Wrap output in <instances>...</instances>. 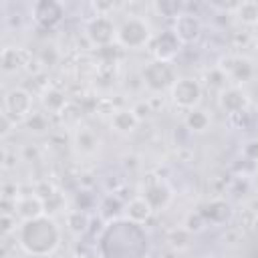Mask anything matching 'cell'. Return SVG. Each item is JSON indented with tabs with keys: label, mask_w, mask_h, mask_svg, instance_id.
Here are the masks:
<instances>
[{
	"label": "cell",
	"mask_w": 258,
	"mask_h": 258,
	"mask_svg": "<svg viewBox=\"0 0 258 258\" xmlns=\"http://www.w3.org/2000/svg\"><path fill=\"white\" fill-rule=\"evenodd\" d=\"M99 258H147L149 254V236L127 218L111 220L99 234L97 240Z\"/></svg>",
	"instance_id": "6da1fadb"
},
{
	"label": "cell",
	"mask_w": 258,
	"mask_h": 258,
	"mask_svg": "<svg viewBox=\"0 0 258 258\" xmlns=\"http://www.w3.org/2000/svg\"><path fill=\"white\" fill-rule=\"evenodd\" d=\"M16 240L28 256L42 258V256L52 254L58 248L60 230H58L56 222L44 214L40 218L20 222L18 230H16Z\"/></svg>",
	"instance_id": "7a4b0ae2"
},
{
	"label": "cell",
	"mask_w": 258,
	"mask_h": 258,
	"mask_svg": "<svg viewBox=\"0 0 258 258\" xmlns=\"http://www.w3.org/2000/svg\"><path fill=\"white\" fill-rule=\"evenodd\" d=\"M141 83L153 91V93H163V91H171V87L175 85L177 77H175V71L171 67V62H165V60H151L147 62L141 73Z\"/></svg>",
	"instance_id": "3957f363"
},
{
	"label": "cell",
	"mask_w": 258,
	"mask_h": 258,
	"mask_svg": "<svg viewBox=\"0 0 258 258\" xmlns=\"http://www.w3.org/2000/svg\"><path fill=\"white\" fill-rule=\"evenodd\" d=\"M151 40V26L139 16H129L117 28V42L125 48H141Z\"/></svg>",
	"instance_id": "277c9868"
},
{
	"label": "cell",
	"mask_w": 258,
	"mask_h": 258,
	"mask_svg": "<svg viewBox=\"0 0 258 258\" xmlns=\"http://www.w3.org/2000/svg\"><path fill=\"white\" fill-rule=\"evenodd\" d=\"M30 113H32V95H30V91H26L22 87L10 89L4 97V115L16 125V123L24 121Z\"/></svg>",
	"instance_id": "5b68a950"
},
{
	"label": "cell",
	"mask_w": 258,
	"mask_h": 258,
	"mask_svg": "<svg viewBox=\"0 0 258 258\" xmlns=\"http://www.w3.org/2000/svg\"><path fill=\"white\" fill-rule=\"evenodd\" d=\"M87 38L93 46L105 48L117 40V28L107 14H99L87 24Z\"/></svg>",
	"instance_id": "8992f818"
},
{
	"label": "cell",
	"mask_w": 258,
	"mask_h": 258,
	"mask_svg": "<svg viewBox=\"0 0 258 258\" xmlns=\"http://www.w3.org/2000/svg\"><path fill=\"white\" fill-rule=\"evenodd\" d=\"M171 99H173L175 105L191 111L202 101V85L196 79H189V77L177 79L175 85L171 87Z\"/></svg>",
	"instance_id": "52a82bcc"
},
{
	"label": "cell",
	"mask_w": 258,
	"mask_h": 258,
	"mask_svg": "<svg viewBox=\"0 0 258 258\" xmlns=\"http://www.w3.org/2000/svg\"><path fill=\"white\" fill-rule=\"evenodd\" d=\"M32 16L34 20L44 26V28H52L56 26L62 16H64V8L60 2H54V0H40L32 6Z\"/></svg>",
	"instance_id": "ba28073f"
},
{
	"label": "cell",
	"mask_w": 258,
	"mask_h": 258,
	"mask_svg": "<svg viewBox=\"0 0 258 258\" xmlns=\"http://www.w3.org/2000/svg\"><path fill=\"white\" fill-rule=\"evenodd\" d=\"M173 32L175 36L179 38L181 44H189L194 40L200 38L202 34V22L196 14H189V12H181L175 20H173Z\"/></svg>",
	"instance_id": "9c48e42d"
},
{
	"label": "cell",
	"mask_w": 258,
	"mask_h": 258,
	"mask_svg": "<svg viewBox=\"0 0 258 258\" xmlns=\"http://www.w3.org/2000/svg\"><path fill=\"white\" fill-rule=\"evenodd\" d=\"M181 48L179 38L175 36L173 30H161L155 38H153V56L155 60H165L169 62Z\"/></svg>",
	"instance_id": "30bf717a"
},
{
	"label": "cell",
	"mask_w": 258,
	"mask_h": 258,
	"mask_svg": "<svg viewBox=\"0 0 258 258\" xmlns=\"http://www.w3.org/2000/svg\"><path fill=\"white\" fill-rule=\"evenodd\" d=\"M220 107L230 117L244 113L248 107V95L240 87H226L224 91H220Z\"/></svg>",
	"instance_id": "8fae6325"
},
{
	"label": "cell",
	"mask_w": 258,
	"mask_h": 258,
	"mask_svg": "<svg viewBox=\"0 0 258 258\" xmlns=\"http://www.w3.org/2000/svg\"><path fill=\"white\" fill-rule=\"evenodd\" d=\"M14 216L20 222L40 218V216H44V202L38 196H22V198L14 200Z\"/></svg>",
	"instance_id": "7c38bea8"
},
{
	"label": "cell",
	"mask_w": 258,
	"mask_h": 258,
	"mask_svg": "<svg viewBox=\"0 0 258 258\" xmlns=\"http://www.w3.org/2000/svg\"><path fill=\"white\" fill-rule=\"evenodd\" d=\"M222 71H224L226 75H230L236 83H246V81H250L252 75H254L252 62H250L248 58H240V56H232V58L224 60Z\"/></svg>",
	"instance_id": "4fadbf2b"
},
{
	"label": "cell",
	"mask_w": 258,
	"mask_h": 258,
	"mask_svg": "<svg viewBox=\"0 0 258 258\" xmlns=\"http://www.w3.org/2000/svg\"><path fill=\"white\" fill-rule=\"evenodd\" d=\"M143 198L149 202V206L153 208V212H161L163 208H167V204L171 200V189L163 181H153V183H149L145 187Z\"/></svg>",
	"instance_id": "5bb4252c"
},
{
	"label": "cell",
	"mask_w": 258,
	"mask_h": 258,
	"mask_svg": "<svg viewBox=\"0 0 258 258\" xmlns=\"http://www.w3.org/2000/svg\"><path fill=\"white\" fill-rule=\"evenodd\" d=\"M123 212H125V218L127 220H131L135 224H145L151 218L153 208L149 206V202L143 196H139V198H133L131 202H127Z\"/></svg>",
	"instance_id": "9a60e30c"
},
{
	"label": "cell",
	"mask_w": 258,
	"mask_h": 258,
	"mask_svg": "<svg viewBox=\"0 0 258 258\" xmlns=\"http://www.w3.org/2000/svg\"><path fill=\"white\" fill-rule=\"evenodd\" d=\"M137 123H139V119H137L135 111L133 109H127V107L115 109L113 115H111V127L117 133H133L135 127H137Z\"/></svg>",
	"instance_id": "2e32d148"
},
{
	"label": "cell",
	"mask_w": 258,
	"mask_h": 258,
	"mask_svg": "<svg viewBox=\"0 0 258 258\" xmlns=\"http://www.w3.org/2000/svg\"><path fill=\"white\" fill-rule=\"evenodd\" d=\"M202 216L206 218V222L210 224H224L228 222V218L232 216L230 206L224 200H212L210 204H206V208L202 210Z\"/></svg>",
	"instance_id": "e0dca14e"
},
{
	"label": "cell",
	"mask_w": 258,
	"mask_h": 258,
	"mask_svg": "<svg viewBox=\"0 0 258 258\" xmlns=\"http://www.w3.org/2000/svg\"><path fill=\"white\" fill-rule=\"evenodd\" d=\"M24 58H26V56H24V52H22L20 48L6 46V48L2 50V69H4V73H14V71H18L22 64H26Z\"/></svg>",
	"instance_id": "ac0fdd59"
},
{
	"label": "cell",
	"mask_w": 258,
	"mask_h": 258,
	"mask_svg": "<svg viewBox=\"0 0 258 258\" xmlns=\"http://www.w3.org/2000/svg\"><path fill=\"white\" fill-rule=\"evenodd\" d=\"M42 105H44L50 113H60V111L64 109V105H67V95H64L60 89L50 87V89H46V91L42 93Z\"/></svg>",
	"instance_id": "d6986e66"
},
{
	"label": "cell",
	"mask_w": 258,
	"mask_h": 258,
	"mask_svg": "<svg viewBox=\"0 0 258 258\" xmlns=\"http://www.w3.org/2000/svg\"><path fill=\"white\" fill-rule=\"evenodd\" d=\"M185 127L194 133H202L210 127V115L202 109H191L187 115H185Z\"/></svg>",
	"instance_id": "ffe728a7"
},
{
	"label": "cell",
	"mask_w": 258,
	"mask_h": 258,
	"mask_svg": "<svg viewBox=\"0 0 258 258\" xmlns=\"http://www.w3.org/2000/svg\"><path fill=\"white\" fill-rule=\"evenodd\" d=\"M234 14L238 16L242 24L256 26L258 24V2H240Z\"/></svg>",
	"instance_id": "44dd1931"
},
{
	"label": "cell",
	"mask_w": 258,
	"mask_h": 258,
	"mask_svg": "<svg viewBox=\"0 0 258 258\" xmlns=\"http://www.w3.org/2000/svg\"><path fill=\"white\" fill-rule=\"evenodd\" d=\"M77 147L83 153H93L99 147V137L89 129V127H81L77 131Z\"/></svg>",
	"instance_id": "7402d4cb"
},
{
	"label": "cell",
	"mask_w": 258,
	"mask_h": 258,
	"mask_svg": "<svg viewBox=\"0 0 258 258\" xmlns=\"http://www.w3.org/2000/svg\"><path fill=\"white\" fill-rule=\"evenodd\" d=\"M67 226L73 234H83L89 228V216L83 210H73L67 214Z\"/></svg>",
	"instance_id": "603a6c76"
},
{
	"label": "cell",
	"mask_w": 258,
	"mask_h": 258,
	"mask_svg": "<svg viewBox=\"0 0 258 258\" xmlns=\"http://www.w3.org/2000/svg\"><path fill=\"white\" fill-rule=\"evenodd\" d=\"M189 232L185 228H175L167 234V244L173 248V250H183L189 246Z\"/></svg>",
	"instance_id": "cb8c5ba5"
},
{
	"label": "cell",
	"mask_w": 258,
	"mask_h": 258,
	"mask_svg": "<svg viewBox=\"0 0 258 258\" xmlns=\"http://www.w3.org/2000/svg\"><path fill=\"white\" fill-rule=\"evenodd\" d=\"M24 125H26V129L28 131H32V133H44L46 129H48V117L44 115V113H30L26 119H24Z\"/></svg>",
	"instance_id": "d4e9b609"
},
{
	"label": "cell",
	"mask_w": 258,
	"mask_h": 258,
	"mask_svg": "<svg viewBox=\"0 0 258 258\" xmlns=\"http://www.w3.org/2000/svg\"><path fill=\"white\" fill-rule=\"evenodd\" d=\"M185 230L189 232V234H198V232H202L206 226H208V222H206V218L202 216V212H191V214H187V218H185Z\"/></svg>",
	"instance_id": "484cf974"
},
{
	"label": "cell",
	"mask_w": 258,
	"mask_h": 258,
	"mask_svg": "<svg viewBox=\"0 0 258 258\" xmlns=\"http://www.w3.org/2000/svg\"><path fill=\"white\" fill-rule=\"evenodd\" d=\"M155 8L161 12V16H169V18H177L181 12H179V4L177 2H157Z\"/></svg>",
	"instance_id": "4316f807"
},
{
	"label": "cell",
	"mask_w": 258,
	"mask_h": 258,
	"mask_svg": "<svg viewBox=\"0 0 258 258\" xmlns=\"http://www.w3.org/2000/svg\"><path fill=\"white\" fill-rule=\"evenodd\" d=\"M242 157L246 161H258V139H250L242 147Z\"/></svg>",
	"instance_id": "83f0119b"
},
{
	"label": "cell",
	"mask_w": 258,
	"mask_h": 258,
	"mask_svg": "<svg viewBox=\"0 0 258 258\" xmlns=\"http://www.w3.org/2000/svg\"><path fill=\"white\" fill-rule=\"evenodd\" d=\"M2 232L8 236L10 232H16V216L14 214H2Z\"/></svg>",
	"instance_id": "f1b7e54d"
},
{
	"label": "cell",
	"mask_w": 258,
	"mask_h": 258,
	"mask_svg": "<svg viewBox=\"0 0 258 258\" xmlns=\"http://www.w3.org/2000/svg\"><path fill=\"white\" fill-rule=\"evenodd\" d=\"M133 111H135V115H137V119L141 121V119H145V117H149L151 113H153V109H151V103L147 101V103H139V105H135L133 107Z\"/></svg>",
	"instance_id": "f546056e"
},
{
	"label": "cell",
	"mask_w": 258,
	"mask_h": 258,
	"mask_svg": "<svg viewBox=\"0 0 258 258\" xmlns=\"http://www.w3.org/2000/svg\"><path fill=\"white\" fill-rule=\"evenodd\" d=\"M252 40H254V44H256V48H258V24L254 26V32H252Z\"/></svg>",
	"instance_id": "4dcf8cb0"
},
{
	"label": "cell",
	"mask_w": 258,
	"mask_h": 258,
	"mask_svg": "<svg viewBox=\"0 0 258 258\" xmlns=\"http://www.w3.org/2000/svg\"><path fill=\"white\" fill-rule=\"evenodd\" d=\"M254 232L258 234V216H256V220H254Z\"/></svg>",
	"instance_id": "1f68e13d"
}]
</instances>
